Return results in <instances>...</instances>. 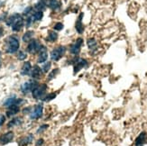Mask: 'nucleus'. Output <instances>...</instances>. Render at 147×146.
Here are the masks:
<instances>
[{"mask_svg": "<svg viewBox=\"0 0 147 146\" xmlns=\"http://www.w3.org/2000/svg\"><path fill=\"white\" fill-rule=\"evenodd\" d=\"M63 28H64V25H63V24L61 22H57L53 25V30L55 32H60V31L63 30Z\"/></svg>", "mask_w": 147, "mask_h": 146, "instance_id": "obj_31", "label": "nucleus"}, {"mask_svg": "<svg viewBox=\"0 0 147 146\" xmlns=\"http://www.w3.org/2000/svg\"><path fill=\"white\" fill-rule=\"evenodd\" d=\"M147 142V134L145 132L140 133L135 141V146H144Z\"/></svg>", "mask_w": 147, "mask_h": 146, "instance_id": "obj_18", "label": "nucleus"}, {"mask_svg": "<svg viewBox=\"0 0 147 146\" xmlns=\"http://www.w3.org/2000/svg\"><path fill=\"white\" fill-rule=\"evenodd\" d=\"M19 112H20V106H12L8 107V108L6 109L5 116H7V117H13V116H16Z\"/></svg>", "mask_w": 147, "mask_h": 146, "instance_id": "obj_22", "label": "nucleus"}, {"mask_svg": "<svg viewBox=\"0 0 147 146\" xmlns=\"http://www.w3.org/2000/svg\"><path fill=\"white\" fill-rule=\"evenodd\" d=\"M7 15V13H4V14L3 15H0V22H5V20H6V18H7L8 16L7 15Z\"/></svg>", "mask_w": 147, "mask_h": 146, "instance_id": "obj_36", "label": "nucleus"}, {"mask_svg": "<svg viewBox=\"0 0 147 146\" xmlns=\"http://www.w3.org/2000/svg\"><path fill=\"white\" fill-rule=\"evenodd\" d=\"M58 34H57V32H55L54 30L53 31H49L48 33V35H47V38H46V41L49 42H55L57 40H58Z\"/></svg>", "mask_w": 147, "mask_h": 146, "instance_id": "obj_24", "label": "nucleus"}, {"mask_svg": "<svg viewBox=\"0 0 147 146\" xmlns=\"http://www.w3.org/2000/svg\"><path fill=\"white\" fill-rule=\"evenodd\" d=\"M69 63L73 66V73L77 74L79 73L82 69H85L88 65V61L84 59V58H80V57L75 56V58H73Z\"/></svg>", "mask_w": 147, "mask_h": 146, "instance_id": "obj_3", "label": "nucleus"}, {"mask_svg": "<svg viewBox=\"0 0 147 146\" xmlns=\"http://www.w3.org/2000/svg\"><path fill=\"white\" fill-rule=\"evenodd\" d=\"M67 52V48L64 45H60V46H57L55 48H53L50 52V58L52 60V61L57 62L59 61L64 54Z\"/></svg>", "mask_w": 147, "mask_h": 146, "instance_id": "obj_6", "label": "nucleus"}, {"mask_svg": "<svg viewBox=\"0 0 147 146\" xmlns=\"http://www.w3.org/2000/svg\"><path fill=\"white\" fill-rule=\"evenodd\" d=\"M48 127H49V124H41L39 126V127H38L36 133H37V134H42V133H43L44 131H46L48 129Z\"/></svg>", "mask_w": 147, "mask_h": 146, "instance_id": "obj_32", "label": "nucleus"}, {"mask_svg": "<svg viewBox=\"0 0 147 146\" xmlns=\"http://www.w3.org/2000/svg\"><path fill=\"white\" fill-rule=\"evenodd\" d=\"M47 7V0H39L34 6V10L37 11H44Z\"/></svg>", "mask_w": 147, "mask_h": 146, "instance_id": "obj_23", "label": "nucleus"}, {"mask_svg": "<svg viewBox=\"0 0 147 146\" xmlns=\"http://www.w3.org/2000/svg\"><path fill=\"white\" fill-rule=\"evenodd\" d=\"M43 72H42V68L39 66V65H34L32 67V69H31V72H30V77L33 79H35V80H39L42 78L43 76Z\"/></svg>", "mask_w": 147, "mask_h": 146, "instance_id": "obj_12", "label": "nucleus"}, {"mask_svg": "<svg viewBox=\"0 0 147 146\" xmlns=\"http://www.w3.org/2000/svg\"><path fill=\"white\" fill-rule=\"evenodd\" d=\"M34 136L33 134H28L26 135L19 138L17 140V143L19 146H27L34 142Z\"/></svg>", "mask_w": 147, "mask_h": 146, "instance_id": "obj_17", "label": "nucleus"}, {"mask_svg": "<svg viewBox=\"0 0 147 146\" xmlns=\"http://www.w3.org/2000/svg\"><path fill=\"white\" fill-rule=\"evenodd\" d=\"M43 115V105L42 103H38L32 107V111L29 114V118L31 120H38L42 118Z\"/></svg>", "mask_w": 147, "mask_h": 146, "instance_id": "obj_9", "label": "nucleus"}, {"mask_svg": "<svg viewBox=\"0 0 147 146\" xmlns=\"http://www.w3.org/2000/svg\"><path fill=\"white\" fill-rule=\"evenodd\" d=\"M32 64L31 62L26 61L24 62V64L21 68V71H20V74L22 76H29L30 75V72H31V69H32Z\"/></svg>", "mask_w": 147, "mask_h": 146, "instance_id": "obj_21", "label": "nucleus"}, {"mask_svg": "<svg viewBox=\"0 0 147 146\" xmlns=\"http://www.w3.org/2000/svg\"><path fill=\"white\" fill-rule=\"evenodd\" d=\"M44 143V140L42 138H39L38 140L35 142V146H42Z\"/></svg>", "mask_w": 147, "mask_h": 146, "instance_id": "obj_34", "label": "nucleus"}, {"mask_svg": "<svg viewBox=\"0 0 147 146\" xmlns=\"http://www.w3.org/2000/svg\"><path fill=\"white\" fill-rule=\"evenodd\" d=\"M25 103V100L20 98H17L16 95L12 94L11 96H9L7 98H5L3 106L5 107V108H8V107L12 106H21L22 105H24Z\"/></svg>", "mask_w": 147, "mask_h": 146, "instance_id": "obj_7", "label": "nucleus"}, {"mask_svg": "<svg viewBox=\"0 0 147 146\" xmlns=\"http://www.w3.org/2000/svg\"><path fill=\"white\" fill-rule=\"evenodd\" d=\"M48 86L45 83H39L32 91V97L36 100H42L47 94Z\"/></svg>", "mask_w": 147, "mask_h": 146, "instance_id": "obj_5", "label": "nucleus"}, {"mask_svg": "<svg viewBox=\"0 0 147 146\" xmlns=\"http://www.w3.org/2000/svg\"><path fill=\"white\" fill-rule=\"evenodd\" d=\"M15 138V134L14 132L8 131L5 133V134L0 135V145H5L9 143H11Z\"/></svg>", "mask_w": 147, "mask_h": 146, "instance_id": "obj_14", "label": "nucleus"}, {"mask_svg": "<svg viewBox=\"0 0 147 146\" xmlns=\"http://www.w3.org/2000/svg\"><path fill=\"white\" fill-rule=\"evenodd\" d=\"M83 43H84V41H83L82 38H78L69 47V53L73 56H79Z\"/></svg>", "mask_w": 147, "mask_h": 146, "instance_id": "obj_11", "label": "nucleus"}, {"mask_svg": "<svg viewBox=\"0 0 147 146\" xmlns=\"http://www.w3.org/2000/svg\"><path fill=\"white\" fill-rule=\"evenodd\" d=\"M38 84H39L38 80L31 79L27 81L24 82V83L20 86V91L24 95H27V94H29L33 91V89Z\"/></svg>", "mask_w": 147, "mask_h": 146, "instance_id": "obj_8", "label": "nucleus"}, {"mask_svg": "<svg viewBox=\"0 0 147 146\" xmlns=\"http://www.w3.org/2000/svg\"><path fill=\"white\" fill-rule=\"evenodd\" d=\"M16 57L19 61H24L27 58V53L24 52V50H18L16 52Z\"/></svg>", "mask_w": 147, "mask_h": 146, "instance_id": "obj_29", "label": "nucleus"}, {"mask_svg": "<svg viewBox=\"0 0 147 146\" xmlns=\"http://www.w3.org/2000/svg\"><path fill=\"white\" fill-rule=\"evenodd\" d=\"M62 4L59 0H47V7L53 11H58L61 8Z\"/></svg>", "mask_w": 147, "mask_h": 146, "instance_id": "obj_19", "label": "nucleus"}, {"mask_svg": "<svg viewBox=\"0 0 147 146\" xmlns=\"http://www.w3.org/2000/svg\"><path fill=\"white\" fill-rule=\"evenodd\" d=\"M34 10V8L33 7V6H27V7L24 10L22 15H23L24 17H26V16H28L29 15H31L32 13H33Z\"/></svg>", "mask_w": 147, "mask_h": 146, "instance_id": "obj_30", "label": "nucleus"}, {"mask_svg": "<svg viewBox=\"0 0 147 146\" xmlns=\"http://www.w3.org/2000/svg\"><path fill=\"white\" fill-rule=\"evenodd\" d=\"M34 31H26L25 33L24 34L22 39H23V42H29L32 39H34Z\"/></svg>", "mask_w": 147, "mask_h": 146, "instance_id": "obj_25", "label": "nucleus"}, {"mask_svg": "<svg viewBox=\"0 0 147 146\" xmlns=\"http://www.w3.org/2000/svg\"><path fill=\"white\" fill-rule=\"evenodd\" d=\"M83 17H84V13L81 12L80 14L79 15L78 18H77L76 23H75V29H76V32L79 34H82L83 33H84V31H85V26H84V24H83V23H82Z\"/></svg>", "mask_w": 147, "mask_h": 146, "instance_id": "obj_15", "label": "nucleus"}, {"mask_svg": "<svg viewBox=\"0 0 147 146\" xmlns=\"http://www.w3.org/2000/svg\"><path fill=\"white\" fill-rule=\"evenodd\" d=\"M42 69V72L45 74V73H49L51 71V68H52V62L51 61H45L44 63H42V66L41 67Z\"/></svg>", "mask_w": 147, "mask_h": 146, "instance_id": "obj_28", "label": "nucleus"}, {"mask_svg": "<svg viewBox=\"0 0 147 146\" xmlns=\"http://www.w3.org/2000/svg\"><path fill=\"white\" fill-rule=\"evenodd\" d=\"M42 44L40 42L39 40L37 39H32L28 44H27V47H26V50L30 53V54H37L39 52L40 49L42 48Z\"/></svg>", "mask_w": 147, "mask_h": 146, "instance_id": "obj_10", "label": "nucleus"}, {"mask_svg": "<svg viewBox=\"0 0 147 146\" xmlns=\"http://www.w3.org/2000/svg\"><path fill=\"white\" fill-rule=\"evenodd\" d=\"M5 24L11 27L13 32H20L24 26V16L20 14H13L9 15L5 20Z\"/></svg>", "mask_w": 147, "mask_h": 146, "instance_id": "obj_1", "label": "nucleus"}, {"mask_svg": "<svg viewBox=\"0 0 147 146\" xmlns=\"http://www.w3.org/2000/svg\"><path fill=\"white\" fill-rule=\"evenodd\" d=\"M59 73H60V69H58V68H55V69H52V71H50V72L48 73V76H47L48 81H51V80H53V79H55V77Z\"/></svg>", "mask_w": 147, "mask_h": 146, "instance_id": "obj_26", "label": "nucleus"}, {"mask_svg": "<svg viewBox=\"0 0 147 146\" xmlns=\"http://www.w3.org/2000/svg\"><path fill=\"white\" fill-rule=\"evenodd\" d=\"M56 96H57V92H53V93L46 94L41 101H42V102H50V101H52L53 99H54L56 98Z\"/></svg>", "mask_w": 147, "mask_h": 146, "instance_id": "obj_27", "label": "nucleus"}, {"mask_svg": "<svg viewBox=\"0 0 147 146\" xmlns=\"http://www.w3.org/2000/svg\"><path fill=\"white\" fill-rule=\"evenodd\" d=\"M24 122V120L22 117L20 116H15V117H13L10 121L8 122L7 124V128H14L16 127V126H19V125H21Z\"/></svg>", "mask_w": 147, "mask_h": 146, "instance_id": "obj_20", "label": "nucleus"}, {"mask_svg": "<svg viewBox=\"0 0 147 146\" xmlns=\"http://www.w3.org/2000/svg\"><path fill=\"white\" fill-rule=\"evenodd\" d=\"M43 17V12L42 11H37V10H34L33 13L31 15H29L28 16L25 17L24 20V25L26 28L31 27L35 22H39L41 21Z\"/></svg>", "mask_w": 147, "mask_h": 146, "instance_id": "obj_4", "label": "nucleus"}, {"mask_svg": "<svg viewBox=\"0 0 147 146\" xmlns=\"http://www.w3.org/2000/svg\"><path fill=\"white\" fill-rule=\"evenodd\" d=\"M38 54V57H37V62L39 63V64H42L45 61H48V50H47V47L45 45H43L42 48L40 49L39 52L37 53Z\"/></svg>", "mask_w": 147, "mask_h": 146, "instance_id": "obj_13", "label": "nucleus"}, {"mask_svg": "<svg viewBox=\"0 0 147 146\" xmlns=\"http://www.w3.org/2000/svg\"><path fill=\"white\" fill-rule=\"evenodd\" d=\"M20 48V40L17 35H9L5 40V52L8 54L16 53Z\"/></svg>", "mask_w": 147, "mask_h": 146, "instance_id": "obj_2", "label": "nucleus"}, {"mask_svg": "<svg viewBox=\"0 0 147 146\" xmlns=\"http://www.w3.org/2000/svg\"><path fill=\"white\" fill-rule=\"evenodd\" d=\"M4 34V28L3 27H0V38H1Z\"/></svg>", "mask_w": 147, "mask_h": 146, "instance_id": "obj_37", "label": "nucleus"}, {"mask_svg": "<svg viewBox=\"0 0 147 146\" xmlns=\"http://www.w3.org/2000/svg\"><path fill=\"white\" fill-rule=\"evenodd\" d=\"M1 55H2V52H1V50H0V58H1ZM0 64H1V61H0Z\"/></svg>", "mask_w": 147, "mask_h": 146, "instance_id": "obj_38", "label": "nucleus"}, {"mask_svg": "<svg viewBox=\"0 0 147 146\" xmlns=\"http://www.w3.org/2000/svg\"><path fill=\"white\" fill-rule=\"evenodd\" d=\"M5 115H0V127L5 124Z\"/></svg>", "mask_w": 147, "mask_h": 146, "instance_id": "obj_35", "label": "nucleus"}, {"mask_svg": "<svg viewBox=\"0 0 147 146\" xmlns=\"http://www.w3.org/2000/svg\"><path fill=\"white\" fill-rule=\"evenodd\" d=\"M87 46L89 50V52H90L91 55H95L98 52V42L95 38H88V39L87 40Z\"/></svg>", "mask_w": 147, "mask_h": 146, "instance_id": "obj_16", "label": "nucleus"}, {"mask_svg": "<svg viewBox=\"0 0 147 146\" xmlns=\"http://www.w3.org/2000/svg\"><path fill=\"white\" fill-rule=\"evenodd\" d=\"M31 111H32V107L31 106H27V107H24V108L23 109V113L24 114H26V115H29V114L31 113Z\"/></svg>", "mask_w": 147, "mask_h": 146, "instance_id": "obj_33", "label": "nucleus"}]
</instances>
